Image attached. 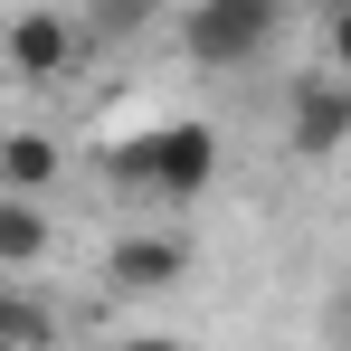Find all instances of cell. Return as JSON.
<instances>
[{"label":"cell","mask_w":351,"mask_h":351,"mask_svg":"<svg viewBox=\"0 0 351 351\" xmlns=\"http://www.w3.org/2000/svg\"><path fill=\"white\" fill-rule=\"evenodd\" d=\"M105 180L133 190L143 209H190V199H209V180H219V123H199V114L152 123V133H133V143L105 152Z\"/></svg>","instance_id":"obj_1"},{"label":"cell","mask_w":351,"mask_h":351,"mask_svg":"<svg viewBox=\"0 0 351 351\" xmlns=\"http://www.w3.org/2000/svg\"><path fill=\"white\" fill-rule=\"evenodd\" d=\"M276 29H285V0H190L180 10V48L190 66H256L276 48Z\"/></svg>","instance_id":"obj_2"},{"label":"cell","mask_w":351,"mask_h":351,"mask_svg":"<svg viewBox=\"0 0 351 351\" xmlns=\"http://www.w3.org/2000/svg\"><path fill=\"white\" fill-rule=\"evenodd\" d=\"M105 294L114 304H152V294H171L180 276H190V237L171 228V219H133V228L105 237Z\"/></svg>","instance_id":"obj_3"},{"label":"cell","mask_w":351,"mask_h":351,"mask_svg":"<svg viewBox=\"0 0 351 351\" xmlns=\"http://www.w3.org/2000/svg\"><path fill=\"white\" fill-rule=\"evenodd\" d=\"M285 143L304 152V162H332V152H351V76L313 66V76L294 86V95H285Z\"/></svg>","instance_id":"obj_4"},{"label":"cell","mask_w":351,"mask_h":351,"mask_svg":"<svg viewBox=\"0 0 351 351\" xmlns=\"http://www.w3.org/2000/svg\"><path fill=\"white\" fill-rule=\"evenodd\" d=\"M76 48H86V19H66L48 0H29V10L10 19V76H19V86H58L66 66H76Z\"/></svg>","instance_id":"obj_5"},{"label":"cell","mask_w":351,"mask_h":351,"mask_svg":"<svg viewBox=\"0 0 351 351\" xmlns=\"http://www.w3.org/2000/svg\"><path fill=\"white\" fill-rule=\"evenodd\" d=\"M66 171L58 133H38V123H19V133H0V199H38L48 180Z\"/></svg>","instance_id":"obj_6"},{"label":"cell","mask_w":351,"mask_h":351,"mask_svg":"<svg viewBox=\"0 0 351 351\" xmlns=\"http://www.w3.org/2000/svg\"><path fill=\"white\" fill-rule=\"evenodd\" d=\"M38 256H48V209H38V199H0V276L29 285Z\"/></svg>","instance_id":"obj_7"},{"label":"cell","mask_w":351,"mask_h":351,"mask_svg":"<svg viewBox=\"0 0 351 351\" xmlns=\"http://www.w3.org/2000/svg\"><path fill=\"white\" fill-rule=\"evenodd\" d=\"M48 304H38V285H10L0 294V351H48Z\"/></svg>","instance_id":"obj_8"},{"label":"cell","mask_w":351,"mask_h":351,"mask_svg":"<svg viewBox=\"0 0 351 351\" xmlns=\"http://www.w3.org/2000/svg\"><path fill=\"white\" fill-rule=\"evenodd\" d=\"M313 38H323V66H332V76H351V0H323Z\"/></svg>","instance_id":"obj_9"},{"label":"cell","mask_w":351,"mask_h":351,"mask_svg":"<svg viewBox=\"0 0 351 351\" xmlns=\"http://www.w3.org/2000/svg\"><path fill=\"white\" fill-rule=\"evenodd\" d=\"M143 10H162V0H95V10H86V38H95V29H133Z\"/></svg>","instance_id":"obj_10"},{"label":"cell","mask_w":351,"mask_h":351,"mask_svg":"<svg viewBox=\"0 0 351 351\" xmlns=\"http://www.w3.org/2000/svg\"><path fill=\"white\" fill-rule=\"evenodd\" d=\"M114 351H199V342H180V332H133V342H114Z\"/></svg>","instance_id":"obj_11"}]
</instances>
